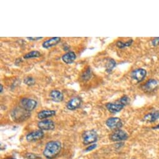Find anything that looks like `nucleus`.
<instances>
[{
	"instance_id": "f257e3e1",
	"label": "nucleus",
	"mask_w": 159,
	"mask_h": 159,
	"mask_svg": "<svg viewBox=\"0 0 159 159\" xmlns=\"http://www.w3.org/2000/svg\"><path fill=\"white\" fill-rule=\"evenodd\" d=\"M61 150V143L57 141H51L48 142L43 152L44 155L49 159L55 158Z\"/></svg>"
},
{
	"instance_id": "f03ea898",
	"label": "nucleus",
	"mask_w": 159,
	"mask_h": 159,
	"mask_svg": "<svg viewBox=\"0 0 159 159\" xmlns=\"http://www.w3.org/2000/svg\"><path fill=\"white\" fill-rule=\"evenodd\" d=\"M12 117L13 119L16 121H23L25 119H27L30 117V112L22 107L18 108L13 110L12 114Z\"/></svg>"
},
{
	"instance_id": "7ed1b4c3",
	"label": "nucleus",
	"mask_w": 159,
	"mask_h": 159,
	"mask_svg": "<svg viewBox=\"0 0 159 159\" xmlns=\"http://www.w3.org/2000/svg\"><path fill=\"white\" fill-rule=\"evenodd\" d=\"M98 134L94 130H90L85 132L83 135V142L86 145L93 143L98 140Z\"/></svg>"
},
{
	"instance_id": "20e7f679",
	"label": "nucleus",
	"mask_w": 159,
	"mask_h": 159,
	"mask_svg": "<svg viewBox=\"0 0 159 159\" xmlns=\"http://www.w3.org/2000/svg\"><path fill=\"white\" fill-rule=\"evenodd\" d=\"M20 106L25 110L30 112L35 109L37 106V102L33 99L23 98L20 101Z\"/></svg>"
},
{
	"instance_id": "39448f33",
	"label": "nucleus",
	"mask_w": 159,
	"mask_h": 159,
	"mask_svg": "<svg viewBox=\"0 0 159 159\" xmlns=\"http://www.w3.org/2000/svg\"><path fill=\"white\" fill-rule=\"evenodd\" d=\"M106 125L111 129H120L122 126V122L119 118L111 117L107 120Z\"/></svg>"
},
{
	"instance_id": "423d86ee",
	"label": "nucleus",
	"mask_w": 159,
	"mask_h": 159,
	"mask_svg": "<svg viewBox=\"0 0 159 159\" xmlns=\"http://www.w3.org/2000/svg\"><path fill=\"white\" fill-rule=\"evenodd\" d=\"M127 134L122 130H117L112 134L110 138L112 141H122L127 139Z\"/></svg>"
},
{
	"instance_id": "0eeeda50",
	"label": "nucleus",
	"mask_w": 159,
	"mask_h": 159,
	"mask_svg": "<svg viewBox=\"0 0 159 159\" xmlns=\"http://www.w3.org/2000/svg\"><path fill=\"white\" fill-rule=\"evenodd\" d=\"M43 136H44V133L43 130H38L28 134L26 135V139L28 142H35L41 139L43 137Z\"/></svg>"
},
{
	"instance_id": "6e6552de",
	"label": "nucleus",
	"mask_w": 159,
	"mask_h": 159,
	"mask_svg": "<svg viewBox=\"0 0 159 159\" xmlns=\"http://www.w3.org/2000/svg\"><path fill=\"white\" fill-rule=\"evenodd\" d=\"M159 86V82L155 79H150L143 86V89L147 93H151L157 89Z\"/></svg>"
},
{
	"instance_id": "1a4fd4ad",
	"label": "nucleus",
	"mask_w": 159,
	"mask_h": 159,
	"mask_svg": "<svg viewBox=\"0 0 159 159\" xmlns=\"http://www.w3.org/2000/svg\"><path fill=\"white\" fill-rule=\"evenodd\" d=\"M38 127L41 130H51L55 127L54 123L51 120H44L38 123Z\"/></svg>"
},
{
	"instance_id": "9d476101",
	"label": "nucleus",
	"mask_w": 159,
	"mask_h": 159,
	"mask_svg": "<svg viewBox=\"0 0 159 159\" xmlns=\"http://www.w3.org/2000/svg\"><path fill=\"white\" fill-rule=\"evenodd\" d=\"M147 74V72L143 69H137L132 74V77L137 82H141L143 80Z\"/></svg>"
},
{
	"instance_id": "9b49d317",
	"label": "nucleus",
	"mask_w": 159,
	"mask_h": 159,
	"mask_svg": "<svg viewBox=\"0 0 159 159\" xmlns=\"http://www.w3.org/2000/svg\"><path fill=\"white\" fill-rule=\"evenodd\" d=\"M82 103V100L80 98L75 97L72 99H71L67 104V108L69 110H75L77 109L79 106H81Z\"/></svg>"
},
{
	"instance_id": "f8f14e48",
	"label": "nucleus",
	"mask_w": 159,
	"mask_h": 159,
	"mask_svg": "<svg viewBox=\"0 0 159 159\" xmlns=\"http://www.w3.org/2000/svg\"><path fill=\"white\" fill-rule=\"evenodd\" d=\"M124 106L118 103V104H112V103H108L106 104V107L109 112L111 113H116L120 112L123 108Z\"/></svg>"
},
{
	"instance_id": "ddd939ff",
	"label": "nucleus",
	"mask_w": 159,
	"mask_h": 159,
	"mask_svg": "<svg viewBox=\"0 0 159 159\" xmlns=\"http://www.w3.org/2000/svg\"><path fill=\"white\" fill-rule=\"evenodd\" d=\"M60 41H61V38H59V37L52 38L44 41L43 43V47L46 49L49 48L51 47H52V46L57 44L60 42Z\"/></svg>"
},
{
	"instance_id": "4468645a",
	"label": "nucleus",
	"mask_w": 159,
	"mask_h": 159,
	"mask_svg": "<svg viewBox=\"0 0 159 159\" xmlns=\"http://www.w3.org/2000/svg\"><path fill=\"white\" fill-rule=\"evenodd\" d=\"M76 59V55L74 52H69L64 54L62 57V61L66 64L72 63Z\"/></svg>"
},
{
	"instance_id": "2eb2a0df",
	"label": "nucleus",
	"mask_w": 159,
	"mask_h": 159,
	"mask_svg": "<svg viewBox=\"0 0 159 159\" xmlns=\"http://www.w3.org/2000/svg\"><path fill=\"white\" fill-rule=\"evenodd\" d=\"M50 97L53 101L56 102H61L64 98V96L62 93H61L57 90L52 91L50 93Z\"/></svg>"
},
{
	"instance_id": "dca6fc26",
	"label": "nucleus",
	"mask_w": 159,
	"mask_h": 159,
	"mask_svg": "<svg viewBox=\"0 0 159 159\" xmlns=\"http://www.w3.org/2000/svg\"><path fill=\"white\" fill-rule=\"evenodd\" d=\"M159 118V112L158 111H155L152 113H149L147 114L143 119L144 120L149 122H153L155 120H157Z\"/></svg>"
},
{
	"instance_id": "f3484780",
	"label": "nucleus",
	"mask_w": 159,
	"mask_h": 159,
	"mask_svg": "<svg viewBox=\"0 0 159 159\" xmlns=\"http://www.w3.org/2000/svg\"><path fill=\"white\" fill-rule=\"evenodd\" d=\"M56 111H42L38 114V117L39 119H44L54 116Z\"/></svg>"
},
{
	"instance_id": "a211bd4d",
	"label": "nucleus",
	"mask_w": 159,
	"mask_h": 159,
	"mask_svg": "<svg viewBox=\"0 0 159 159\" xmlns=\"http://www.w3.org/2000/svg\"><path fill=\"white\" fill-rule=\"evenodd\" d=\"M41 56V53L38 51H33L24 56L25 59H30L33 57H38Z\"/></svg>"
},
{
	"instance_id": "6ab92c4d",
	"label": "nucleus",
	"mask_w": 159,
	"mask_h": 159,
	"mask_svg": "<svg viewBox=\"0 0 159 159\" xmlns=\"http://www.w3.org/2000/svg\"><path fill=\"white\" fill-rule=\"evenodd\" d=\"M116 64L115 61L112 59H110L106 64V69H107V71L109 72V71L112 70L114 69V67L116 66Z\"/></svg>"
},
{
	"instance_id": "aec40b11",
	"label": "nucleus",
	"mask_w": 159,
	"mask_h": 159,
	"mask_svg": "<svg viewBox=\"0 0 159 159\" xmlns=\"http://www.w3.org/2000/svg\"><path fill=\"white\" fill-rule=\"evenodd\" d=\"M132 43H133V41L132 39H130V41H129L126 43H123L122 41H118L117 43V46L119 48H124L125 47L130 46L132 44Z\"/></svg>"
},
{
	"instance_id": "412c9836",
	"label": "nucleus",
	"mask_w": 159,
	"mask_h": 159,
	"mask_svg": "<svg viewBox=\"0 0 159 159\" xmlns=\"http://www.w3.org/2000/svg\"><path fill=\"white\" fill-rule=\"evenodd\" d=\"M24 83L28 86H32L34 84L35 80L33 77H27L24 79Z\"/></svg>"
},
{
	"instance_id": "4be33fe9",
	"label": "nucleus",
	"mask_w": 159,
	"mask_h": 159,
	"mask_svg": "<svg viewBox=\"0 0 159 159\" xmlns=\"http://www.w3.org/2000/svg\"><path fill=\"white\" fill-rule=\"evenodd\" d=\"M25 159H42L41 157L34 153H27L25 156Z\"/></svg>"
},
{
	"instance_id": "5701e85b",
	"label": "nucleus",
	"mask_w": 159,
	"mask_h": 159,
	"mask_svg": "<svg viewBox=\"0 0 159 159\" xmlns=\"http://www.w3.org/2000/svg\"><path fill=\"white\" fill-rule=\"evenodd\" d=\"M129 102H130V99H129L127 96H123V97L120 99V101H119V103L121 104H122V105H124V106H125V105L129 104Z\"/></svg>"
},
{
	"instance_id": "b1692460",
	"label": "nucleus",
	"mask_w": 159,
	"mask_h": 159,
	"mask_svg": "<svg viewBox=\"0 0 159 159\" xmlns=\"http://www.w3.org/2000/svg\"><path fill=\"white\" fill-rule=\"evenodd\" d=\"M91 76V70L90 69H88L83 74V79H88Z\"/></svg>"
},
{
	"instance_id": "393cba45",
	"label": "nucleus",
	"mask_w": 159,
	"mask_h": 159,
	"mask_svg": "<svg viewBox=\"0 0 159 159\" xmlns=\"http://www.w3.org/2000/svg\"><path fill=\"white\" fill-rule=\"evenodd\" d=\"M152 44L153 46H157L159 44V38H155L152 41Z\"/></svg>"
},
{
	"instance_id": "a878e982",
	"label": "nucleus",
	"mask_w": 159,
	"mask_h": 159,
	"mask_svg": "<svg viewBox=\"0 0 159 159\" xmlns=\"http://www.w3.org/2000/svg\"><path fill=\"white\" fill-rule=\"evenodd\" d=\"M97 147V145L96 144H94V145H92L91 146H89L87 149H86V151H90V150H92L93 149H94L96 147Z\"/></svg>"
},
{
	"instance_id": "bb28decb",
	"label": "nucleus",
	"mask_w": 159,
	"mask_h": 159,
	"mask_svg": "<svg viewBox=\"0 0 159 159\" xmlns=\"http://www.w3.org/2000/svg\"><path fill=\"white\" fill-rule=\"evenodd\" d=\"M29 40H32V41H36V40H39V39H42L43 38L42 37H40V38H31V37H29V38H27Z\"/></svg>"
},
{
	"instance_id": "cd10ccee",
	"label": "nucleus",
	"mask_w": 159,
	"mask_h": 159,
	"mask_svg": "<svg viewBox=\"0 0 159 159\" xmlns=\"http://www.w3.org/2000/svg\"><path fill=\"white\" fill-rule=\"evenodd\" d=\"M0 86H1V93H2L3 92V86L2 84L0 85Z\"/></svg>"
},
{
	"instance_id": "c85d7f7f",
	"label": "nucleus",
	"mask_w": 159,
	"mask_h": 159,
	"mask_svg": "<svg viewBox=\"0 0 159 159\" xmlns=\"http://www.w3.org/2000/svg\"><path fill=\"white\" fill-rule=\"evenodd\" d=\"M153 129H159V125H157V126H156V127H155Z\"/></svg>"
},
{
	"instance_id": "c756f323",
	"label": "nucleus",
	"mask_w": 159,
	"mask_h": 159,
	"mask_svg": "<svg viewBox=\"0 0 159 159\" xmlns=\"http://www.w3.org/2000/svg\"><path fill=\"white\" fill-rule=\"evenodd\" d=\"M11 159H15V158H11Z\"/></svg>"
}]
</instances>
